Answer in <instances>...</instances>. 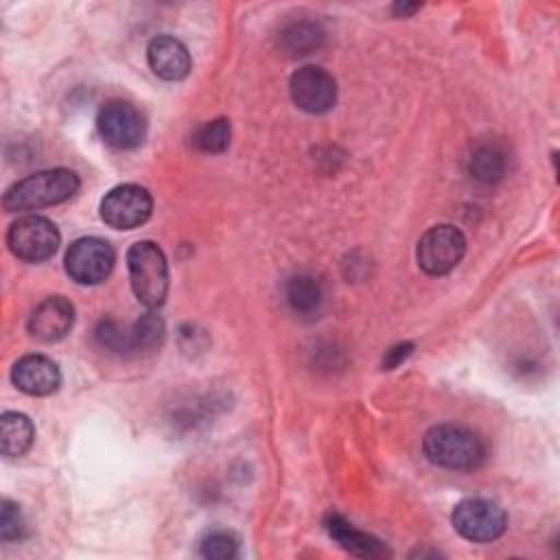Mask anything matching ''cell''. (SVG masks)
<instances>
[{"label": "cell", "mask_w": 560, "mask_h": 560, "mask_svg": "<svg viewBox=\"0 0 560 560\" xmlns=\"http://www.w3.org/2000/svg\"><path fill=\"white\" fill-rule=\"evenodd\" d=\"M422 451L431 464L448 470H475L488 455L483 440L475 431L453 422L431 427L422 440Z\"/></svg>", "instance_id": "6da1fadb"}, {"label": "cell", "mask_w": 560, "mask_h": 560, "mask_svg": "<svg viewBox=\"0 0 560 560\" xmlns=\"http://www.w3.org/2000/svg\"><path fill=\"white\" fill-rule=\"evenodd\" d=\"M81 179L70 168H48L26 175L24 179L11 184L2 197V206L9 212L37 210L68 201L77 195Z\"/></svg>", "instance_id": "7a4b0ae2"}, {"label": "cell", "mask_w": 560, "mask_h": 560, "mask_svg": "<svg viewBox=\"0 0 560 560\" xmlns=\"http://www.w3.org/2000/svg\"><path fill=\"white\" fill-rule=\"evenodd\" d=\"M131 289L149 308L160 306L168 293V265L164 252L153 241H138L127 252Z\"/></svg>", "instance_id": "3957f363"}, {"label": "cell", "mask_w": 560, "mask_h": 560, "mask_svg": "<svg viewBox=\"0 0 560 560\" xmlns=\"http://www.w3.org/2000/svg\"><path fill=\"white\" fill-rule=\"evenodd\" d=\"M451 523L455 532L470 542H492L505 532L508 516L499 503L470 497L453 508Z\"/></svg>", "instance_id": "277c9868"}, {"label": "cell", "mask_w": 560, "mask_h": 560, "mask_svg": "<svg viewBox=\"0 0 560 560\" xmlns=\"http://www.w3.org/2000/svg\"><path fill=\"white\" fill-rule=\"evenodd\" d=\"M466 254V238L459 228L440 223L429 228L416 249L418 265L429 276H444L459 265Z\"/></svg>", "instance_id": "5b68a950"}, {"label": "cell", "mask_w": 560, "mask_h": 560, "mask_svg": "<svg viewBox=\"0 0 560 560\" xmlns=\"http://www.w3.org/2000/svg\"><path fill=\"white\" fill-rule=\"evenodd\" d=\"M7 245L20 260L42 262L57 252L59 230L50 219L28 214L11 223L7 232Z\"/></svg>", "instance_id": "8992f818"}, {"label": "cell", "mask_w": 560, "mask_h": 560, "mask_svg": "<svg viewBox=\"0 0 560 560\" xmlns=\"http://www.w3.org/2000/svg\"><path fill=\"white\" fill-rule=\"evenodd\" d=\"M101 219L114 230H133L142 225L153 210V199L149 190L140 184L114 186L101 199Z\"/></svg>", "instance_id": "52a82bcc"}, {"label": "cell", "mask_w": 560, "mask_h": 560, "mask_svg": "<svg viewBox=\"0 0 560 560\" xmlns=\"http://www.w3.org/2000/svg\"><path fill=\"white\" fill-rule=\"evenodd\" d=\"M116 262L114 247L98 236L77 238L66 252V271L79 284L103 282Z\"/></svg>", "instance_id": "ba28073f"}, {"label": "cell", "mask_w": 560, "mask_h": 560, "mask_svg": "<svg viewBox=\"0 0 560 560\" xmlns=\"http://www.w3.org/2000/svg\"><path fill=\"white\" fill-rule=\"evenodd\" d=\"M96 127L101 138L114 149H133L147 133L142 112L127 101H107L96 116Z\"/></svg>", "instance_id": "9c48e42d"}, {"label": "cell", "mask_w": 560, "mask_h": 560, "mask_svg": "<svg viewBox=\"0 0 560 560\" xmlns=\"http://www.w3.org/2000/svg\"><path fill=\"white\" fill-rule=\"evenodd\" d=\"M289 94L293 103L308 114H324L337 101V83L319 66H302L289 79Z\"/></svg>", "instance_id": "30bf717a"}, {"label": "cell", "mask_w": 560, "mask_h": 560, "mask_svg": "<svg viewBox=\"0 0 560 560\" xmlns=\"http://www.w3.org/2000/svg\"><path fill=\"white\" fill-rule=\"evenodd\" d=\"M72 324L74 306L70 304V300H66L63 295H50L33 308L28 317V332L44 343H55L70 332Z\"/></svg>", "instance_id": "8fae6325"}, {"label": "cell", "mask_w": 560, "mask_h": 560, "mask_svg": "<svg viewBox=\"0 0 560 560\" xmlns=\"http://www.w3.org/2000/svg\"><path fill=\"white\" fill-rule=\"evenodd\" d=\"M13 385L28 396H48L57 392L61 372L57 363L46 354H24L11 370Z\"/></svg>", "instance_id": "7c38bea8"}, {"label": "cell", "mask_w": 560, "mask_h": 560, "mask_svg": "<svg viewBox=\"0 0 560 560\" xmlns=\"http://www.w3.org/2000/svg\"><path fill=\"white\" fill-rule=\"evenodd\" d=\"M147 61L151 70L164 81H182L192 66L188 48L171 35H158L149 42Z\"/></svg>", "instance_id": "4fadbf2b"}, {"label": "cell", "mask_w": 560, "mask_h": 560, "mask_svg": "<svg viewBox=\"0 0 560 560\" xmlns=\"http://www.w3.org/2000/svg\"><path fill=\"white\" fill-rule=\"evenodd\" d=\"M324 525H326L328 534H330L346 551H350V553H354V556H361V558H383V556H387V549H385V545H383L378 538H374V536H370V534H365V532H359V529L352 527V523H348L341 514L330 512V514L326 516Z\"/></svg>", "instance_id": "5bb4252c"}, {"label": "cell", "mask_w": 560, "mask_h": 560, "mask_svg": "<svg viewBox=\"0 0 560 560\" xmlns=\"http://www.w3.org/2000/svg\"><path fill=\"white\" fill-rule=\"evenodd\" d=\"M284 298L291 311L300 317H313L319 313L324 302L322 282L315 276L298 273L284 287Z\"/></svg>", "instance_id": "9a60e30c"}, {"label": "cell", "mask_w": 560, "mask_h": 560, "mask_svg": "<svg viewBox=\"0 0 560 560\" xmlns=\"http://www.w3.org/2000/svg\"><path fill=\"white\" fill-rule=\"evenodd\" d=\"M35 440V429L28 416L4 411L0 418V451L4 457H22Z\"/></svg>", "instance_id": "2e32d148"}, {"label": "cell", "mask_w": 560, "mask_h": 560, "mask_svg": "<svg viewBox=\"0 0 560 560\" xmlns=\"http://www.w3.org/2000/svg\"><path fill=\"white\" fill-rule=\"evenodd\" d=\"M505 171H508V155L499 144H492V142L477 144L468 155V173L483 184L499 182L505 175Z\"/></svg>", "instance_id": "e0dca14e"}, {"label": "cell", "mask_w": 560, "mask_h": 560, "mask_svg": "<svg viewBox=\"0 0 560 560\" xmlns=\"http://www.w3.org/2000/svg\"><path fill=\"white\" fill-rule=\"evenodd\" d=\"M324 42V33L313 22H293L280 31V46L287 55L300 57L319 48Z\"/></svg>", "instance_id": "ac0fdd59"}, {"label": "cell", "mask_w": 560, "mask_h": 560, "mask_svg": "<svg viewBox=\"0 0 560 560\" xmlns=\"http://www.w3.org/2000/svg\"><path fill=\"white\" fill-rule=\"evenodd\" d=\"M230 144V120L214 118L203 122L192 133V147L201 153H221Z\"/></svg>", "instance_id": "d6986e66"}, {"label": "cell", "mask_w": 560, "mask_h": 560, "mask_svg": "<svg viewBox=\"0 0 560 560\" xmlns=\"http://www.w3.org/2000/svg\"><path fill=\"white\" fill-rule=\"evenodd\" d=\"M131 339H133V350H153L162 343L164 339V322L155 313H144L133 326H131Z\"/></svg>", "instance_id": "ffe728a7"}, {"label": "cell", "mask_w": 560, "mask_h": 560, "mask_svg": "<svg viewBox=\"0 0 560 560\" xmlns=\"http://www.w3.org/2000/svg\"><path fill=\"white\" fill-rule=\"evenodd\" d=\"M96 343L109 352H131L133 339L131 328L120 326L116 319H101L94 330Z\"/></svg>", "instance_id": "44dd1931"}, {"label": "cell", "mask_w": 560, "mask_h": 560, "mask_svg": "<svg viewBox=\"0 0 560 560\" xmlns=\"http://www.w3.org/2000/svg\"><path fill=\"white\" fill-rule=\"evenodd\" d=\"M199 551L210 560H230L238 556V540L230 532H212L201 540Z\"/></svg>", "instance_id": "7402d4cb"}, {"label": "cell", "mask_w": 560, "mask_h": 560, "mask_svg": "<svg viewBox=\"0 0 560 560\" xmlns=\"http://www.w3.org/2000/svg\"><path fill=\"white\" fill-rule=\"evenodd\" d=\"M22 529H24V521H22L20 508L13 501L4 499L2 501V512H0V538L4 542L18 540L22 536Z\"/></svg>", "instance_id": "603a6c76"}, {"label": "cell", "mask_w": 560, "mask_h": 560, "mask_svg": "<svg viewBox=\"0 0 560 560\" xmlns=\"http://www.w3.org/2000/svg\"><path fill=\"white\" fill-rule=\"evenodd\" d=\"M411 350H413L411 343H398V346L389 348L387 354H385V359H383V368H385V370H394L400 361H405V359L411 354Z\"/></svg>", "instance_id": "cb8c5ba5"}, {"label": "cell", "mask_w": 560, "mask_h": 560, "mask_svg": "<svg viewBox=\"0 0 560 560\" xmlns=\"http://www.w3.org/2000/svg\"><path fill=\"white\" fill-rule=\"evenodd\" d=\"M418 9H420V4H394V11L402 13V15H409V13L418 11Z\"/></svg>", "instance_id": "d4e9b609"}]
</instances>
